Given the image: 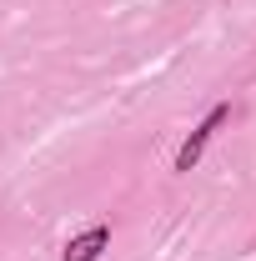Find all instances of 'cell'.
<instances>
[{"label": "cell", "mask_w": 256, "mask_h": 261, "mask_svg": "<svg viewBox=\"0 0 256 261\" xmlns=\"http://www.w3.org/2000/svg\"><path fill=\"white\" fill-rule=\"evenodd\" d=\"M226 121H231V106H211V111L191 126V136H186V141H181V151H176V171H181V176L196 171V161H201V156H206V146H211V136H216Z\"/></svg>", "instance_id": "cell-1"}, {"label": "cell", "mask_w": 256, "mask_h": 261, "mask_svg": "<svg viewBox=\"0 0 256 261\" xmlns=\"http://www.w3.org/2000/svg\"><path fill=\"white\" fill-rule=\"evenodd\" d=\"M106 246H111V226L96 221V226H86L81 236H70V241H65V261H100Z\"/></svg>", "instance_id": "cell-2"}]
</instances>
